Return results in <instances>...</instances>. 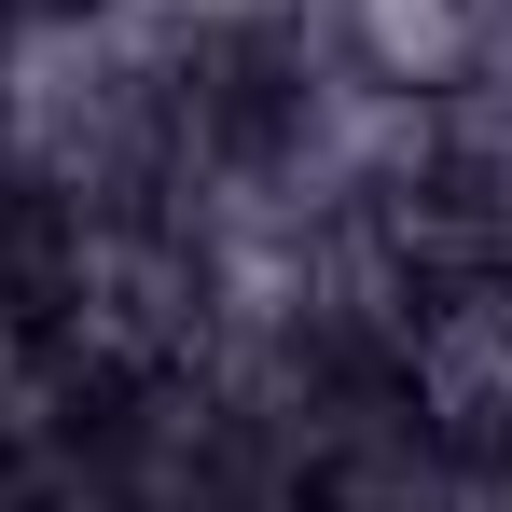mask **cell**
<instances>
[{"label":"cell","mask_w":512,"mask_h":512,"mask_svg":"<svg viewBox=\"0 0 512 512\" xmlns=\"http://www.w3.org/2000/svg\"><path fill=\"white\" fill-rule=\"evenodd\" d=\"M319 28H333V56L360 84L388 97H457L499 70L512 42V0H319Z\"/></svg>","instance_id":"cell-1"}]
</instances>
